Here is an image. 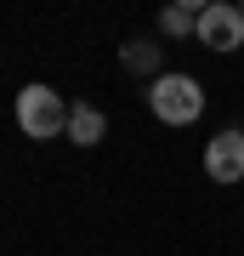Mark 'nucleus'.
<instances>
[{
  "label": "nucleus",
  "mask_w": 244,
  "mask_h": 256,
  "mask_svg": "<svg viewBox=\"0 0 244 256\" xmlns=\"http://www.w3.org/2000/svg\"><path fill=\"white\" fill-rule=\"evenodd\" d=\"M68 114L74 108H63V97H57L51 86H23V92H17V126H23V137H34V142L63 137Z\"/></svg>",
  "instance_id": "obj_2"
},
{
  "label": "nucleus",
  "mask_w": 244,
  "mask_h": 256,
  "mask_svg": "<svg viewBox=\"0 0 244 256\" xmlns=\"http://www.w3.org/2000/svg\"><path fill=\"white\" fill-rule=\"evenodd\" d=\"M68 137L80 142V148H97L102 137H108V114H102L97 102H74V114H68Z\"/></svg>",
  "instance_id": "obj_5"
},
{
  "label": "nucleus",
  "mask_w": 244,
  "mask_h": 256,
  "mask_svg": "<svg viewBox=\"0 0 244 256\" xmlns=\"http://www.w3.org/2000/svg\"><path fill=\"white\" fill-rule=\"evenodd\" d=\"M148 108H154L165 126H193L205 114V86L193 74H159L154 92H148Z\"/></svg>",
  "instance_id": "obj_1"
},
{
  "label": "nucleus",
  "mask_w": 244,
  "mask_h": 256,
  "mask_svg": "<svg viewBox=\"0 0 244 256\" xmlns=\"http://www.w3.org/2000/svg\"><path fill=\"white\" fill-rule=\"evenodd\" d=\"M239 12H244V6H239Z\"/></svg>",
  "instance_id": "obj_8"
},
{
  "label": "nucleus",
  "mask_w": 244,
  "mask_h": 256,
  "mask_svg": "<svg viewBox=\"0 0 244 256\" xmlns=\"http://www.w3.org/2000/svg\"><path fill=\"white\" fill-rule=\"evenodd\" d=\"M205 171H210V182H244V131H222V137H210Z\"/></svg>",
  "instance_id": "obj_4"
},
{
  "label": "nucleus",
  "mask_w": 244,
  "mask_h": 256,
  "mask_svg": "<svg viewBox=\"0 0 244 256\" xmlns=\"http://www.w3.org/2000/svg\"><path fill=\"white\" fill-rule=\"evenodd\" d=\"M199 18H205V6H165L159 28L165 34H199Z\"/></svg>",
  "instance_id": "obj_6"
},
{
  "label": "nucleus",
  "mask_w": 244,
  "mask_h": 256,
  "mask_svg": "<svg viewBox=\"0 0 244 256\" xmlns=\"http://www.w3.org/2000/svg\"><path fill=\"white\" fill-rule=\"evenodd\" d=\"M154 63H159V46H148V40H136V46L125 52V68H136V74H148Z\"/></svg>",
  "instance_id": "obj_7"
},
{
  "label": "nucleus",
  "mask_w": 244,
  "mask_h": 256,
  "mask_svg": "<svg viewBox=\"0 0 244 256\" xmlns=\"http://www.w3.org/2000/svg\"><path fill=\"white\" fill-rule=\"evenodd\" d=\"M199 40L210 52H239L244 46V12L239 6H222V0H210L205 18H199Z\"/></svg>",
  "instance_id": "obj_3"
}]
</instances>
